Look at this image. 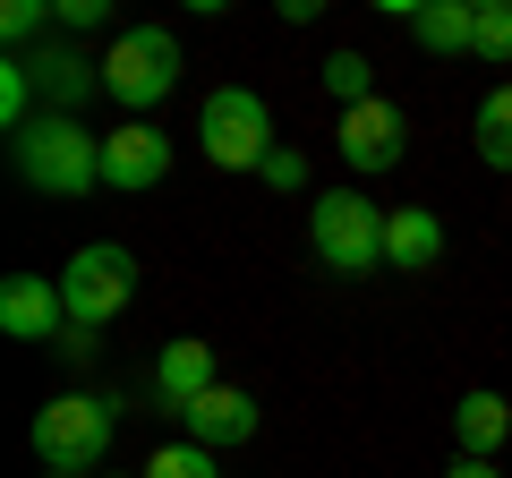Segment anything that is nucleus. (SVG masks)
Returning <instances> with one entry per match:
<instances>
[{
  "label": "nucleus",
  "instance_id": "f257e3e1",
  "mask_svg": "<svg viewBox=\"0 0 512 478\" xmlns=\"http://www.w3.org/2000/svg\"><path fill=\"white\" fill-rule=\"evenodd\" d=\"M9 163H18V180L43 188V197H94V188H103V137H94L86 120H69V111H35V120L9 137Z\"/></svg>",
  "mask_w": 512,
  "mask_h": 478
},
{
  "label": "nucleus",
  "instance_id": "f03ea898",
  "mask_svg": "<svg viewBox=\"0 0 512 478\" xmlns=\"http://www.w3.org/2000/svg\"><path fill=\"white\" fill-rule=\"evenodd\" d=\"M111 427H120V402H111V393H52V402L35 410V453L52 461L60 478H86V470H103Z\"/></svg>",
  "mask_w": 512,
  "mask_h": 478
},
{
  "label": "nucleus",
  "instance_id": "7ed1b4c3",
  "mask_svg": "<svg viewBox=\"0 0 512 478\" xmlns=\"http://www.w3.org/2000/svg\"><path fill=\"white\" fill-rule=\"evenodd\" d=\"M197 146L222 171H265V154H274V111L256 103V86H214L205 111H197Z\"/></svg>",
  "mask_w": 512,
  "mask_h": 478
},
{
  "label": "nucleus",
  "instance_id": "20e7f679",
  "mask_svg": "<svg viewBox=\"0 0 512 478\" xmlns=\"http://www.w3.org/2000/svg\"><path fill=\"white\" fill-rule=\"evenodd\" d=\"M180 86V35L171 26H120V43L103 52V94L128 111H154Z\"/></svg>",
  "mask_w": 512,
  "mask_h": 478
},
{
  "label": "nucleus",
  "instance_id": "39448f33",
  "mask_svg": "<svg viewBox=\"0 0 512 478\" xmlns=\"http://www.w3.org/2000/svg\"><path fill=\"white\" fill-rule=\"evenodd\" d=\"M308 239H316V257H325L333 274H376L384 265V214L359 188H325V197L308 205Z\"/></svg>",
  "mask_w": 512,
  "mask_h": 478
},
{
  "label": "nucleus",
  "instance_id": "423d86ee",
  "mask_svg": "<svg viewBox=\"0 0 512 478\" xmlns=\"http://www.w3.org/2000/svg\"><path fill=\"white\" fill-rule=\"evenodd\" d=\"M128 299H137V257H128V248H111V239L77 248L69 274H60V308H69V325H86V333H103Z\"/></svg>",
  "mask_w": 512,
  "mask_h": 478
},
{
  "label": "nucleus",
  "instance_id": "0eeeda50",
  "mask_svg": "<svg viewBox=\"0 0 512 478\" xmlns=\"http://www.w3.org/2000/svg\"><path fill=\"white\" fill-rule=\"evenodd\" d=\"M0 333H9V342H60V333H69L60 282L52 274H9L0 282Z\"/></svg>",
  "mask_w": 512,
  "mask_h": 478
},
{
  "label": "nucleus",
  "instance_id": "6e6552de",
  "mask_svg": "<svg viewBox=\"0 0 512 478\" xmlns=\"http://www.w3.org/2000/svg\"><path fill=\"white\" fill-rule=\"evenodd\" d=\"M18 60L35 69L43 111H69V120H77V103H94V94H103V60H86L77 43H43V52H18Z\"/></svg>",
  "mask_w": 512,
  "mask_h": 478
},
{
  "label": "nucleus",
  "instance_id": "1a4fd4ad",
  "mask_svg": "<svg viewBox=\"0 0 512 478\" xmlns=\"http://www.w3.org/2000/svg\"><path fill=\"white\" fill-rule=\"evenodd\" d=\"M402 137H410V129H402V111L376 94V103L342 111V137H333V146H342L350 171H393V163H402Z\"/></svg>",
  "mask_w": 512,
  "mask_h": 478
},
{
  "label": "nucleus",
  "instance_id": "9d476101",
  "mask_svg": "<svg viewBox=\"0 0 512 478\" xmlns=\"http://www.w3.org/2000/svg\"><path fill=\"white\" fill-rule=\"evenodd\" d=\"M163 171H171V137L154 120H128L103 137V188H154Z\"/></svg>",
  "mask_w": 512,
  "mask_h": 478
},
{
  "label": "nucleus",
  "instance_id": "9b49d317",
  "mask_svg": "<svg viewBox=\"0 0 512 478\" xmlns=\"http://www.w3.org/2000/svg\"><path fill=\"white\" fill-rule=\"evenodd\" d=\"M222 376H214V342H163V359H154V402L171 410V419H188V402L197 393H214Z\"/></svg>",
  "mask_w": 512,
  "mask_h": 478
},
{
  "label": "nucleus",
  "instance_id": "f8f14e48",
  "mask_svg": "<svg viewBox=\"0 0 512 478\" xmlns=\"http://www.w3.org/2000/svg\"><path fill=\"white\" fill-rule=\"evenodd\" d=\"M256 436V402L239 385H214L188 402V444H205V453H222V444H248Z\"/></svg>",
  "mask_w": 512,
  "mask_h": 478
},
{
  "label": "nucleus",
  "instance_id": "ddd939ff",
  "mask_svg": "<svg viewBox=\"0 0 512 478\" xmlns=\"http://www.w3.org/2000/svg\"><path fill=\"white\" fill-rule=\"evenodd\" d=\"M436 257H444V222L427 214V205H393V214H384V265H393V274H427Z\"/></svg>",
  "mask_w": 512,
  "mask_h": 478
},
{
  "label": "nucleus",
  "instance_id": "4468645a",
  "mask_svg": "<svg viewBox=\"0 0 512 478\" xmlns=\"http://www.w3.org/2000/svg\"><path fill=\"white\" fill-rule=\"evenodd\" d=\"M453 436H461V461H495V444L512 436V402L504 393H461Z\"/></svg>",
  "mask_w": 512,
  "mask_h": 478
},
{
  "label": "nucleus",
  "instance_id": "2eb2a0df",
  "mask_svg": "<svg viewBox=\"0 0 512 478\" xmlns=\"http://www.w3.org/2000/svg\"><path fill=\"white\" fill-rule=\"evenodd\" d=\"M470 26H478V0H419L410 35H419V52H470Z\"/></svg>",
  "mask_w": 512,
  "mask_h": 478
},
{
  "label": "nucleus",
  "instance_id": "dca6fc26",
  "mask_svg": "<svg viewBox=\"0 0 512 478\" xmlns=\"http://www.w3.org/2000/svg\"><path fill=\"white\" fill-rule=\"evenodd\" d=\"M478 163H487V171H512V86H495L487 94V103H478Z\"/></svg>",
  "mask_w": 512,
  "mask_h": 478
},
{
  "label": "nucleus",
  "instance_id": "f3484780",
  "mask_svg": "<svg viewBox=\"0 0 512 478\" xmlns=\"http://www.w3.org/2000/svg\"><path fill=\"white\" fill-rule=\"evenodd\" d=\"M325 94H333L342 111L376 103V60H367V52H333V60H325Z\"/></svg>",
  "mask_w": 512,
  "mask_h": 478
},
{
  "label": "nucleus",
  "instance_id": "a211bd4d",
  "mask_svg": "<svg viewBox=\"0 0 512 478\" xmlns=\"http://www.w3.org/2000/svg\"><path fill=\"white\" fill-rule=\"evenodd\" d=\"M26 120H35V69H26V60L9 52V60H0V129L18 137Z\"/></svg>",
  "mask_w": 512,
  "mask_h": 478
},
{
  "label": "nucleus",
  "instance_id": "6ab92c4d",
  "mask_svg": "<svg viewBox=\"0 0 512 478\" xmlns=\"http://www.w3.org/2000/svg\"><path fill=\"white\" fill-rule=\"evenodd\" d=\"M470 52L504 69L512 60V0H478V26H470Z\"/></svg>",
  "mask_w": 512,
  "mask_h": 478
},
{
  "label": "nucleus",
  "instance_id": "aec40b11",
  "mask_svg": "<svg viewBox=\"0 0 512 478\" xmlns=\"http://www.w3.org/2000/svg\"><path fill=\"white\" fill-rule=\"evenodd\" d=\"M146 478H222V470H214L205 444H163V453L146 461Z\"/></svg>",
  "mask_w": 512,
  "mask_h": 478
},
{
  "label": "nucleus",
  "instance_id": "412c9836",
  "mask_svg": "<svg viewBox=\"0 0 512 478\" xmlns=\"http://www.w3.org/2000/svg\"><path fill=\"white\" fill-rule=\"evenodd\" d=\"M52 18H60V9H43V0H9V9H0V35H9V52H26V43H35Z\"/></svg>",
  "mask_w": 512,
  "mask_h": 478
},
{
  "label": "nucleus",
  "instance_id": "4be33fe9",
  "mask_svg": "<svg viewBox=\"0 0 512 478\" xmlns=\"http://www.w3.org/2000/svg\"><path fill=\"white\" fill-rule=\"evenodd\" d=\"M265 188H282V197H291V188H308V163H299L291 146H274V154H265Z\"/></svg>",
  "mask_w": 512,
  "mask_h": 478
},
{
  "label": "nucleus",
  "instance_id": "5701e85b",
  "mask_svg": "<svg viewBox=\"0 0 512 478\" xmlns=\"http://www.w3.org/2000/svg\"><path fill=\"white\" fill-rule=\"evenodd\" d=\"M60 26H103V0H52Z\"/></svg>",
  "mask_w": 512,
  "mask_h": 478
},
{
  "label": "nucleus",
  "instance_id": "b1692460",
  "mask_svg": "<svg viewBox=\"0 0 512 478\" xmlns=\"http://www.w3.org/2000/svg\"><path fill=\"white\" fill-rule=\"evenodd\" d=\"M444 478H504V470H495V461H453Z\"/></svg>",
  "mask_w": 512,
  "mask_h": 478
}]
</instances>
